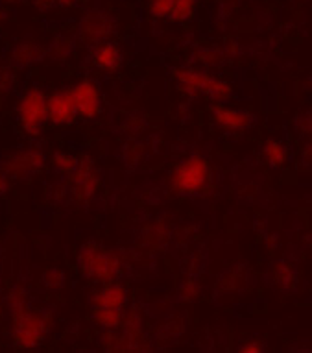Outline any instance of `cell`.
Wrapping results in <instances>:
<instances>
[{
  "label": "cell",
  "instance_id": "6da1fadb",
  "mask_svg": "<svg viewBox=\"0 0 312 353\" xmlns=\"http://www.w3.org/2000/svg\"><path fill=\"white\" fill-rule=\"evenodd\" d=\"M78 270L93 283H110L122 274V261L115 250L85 243L78 252Z\"/></svg>",
  "mask_w": 312,
  "mask_h": 353
},
{
  "label": "cell",
  "instance_id": "7a4b0ae2",
  "mask_svg": "<svg viewBox=\"0 0 312 353\" xmlns=\"http://www.w3.org/2000/svg\"><path fill=\"white\" fill-rule=\"evenodd\" d=\"M174 81L181 93L192 99L202 97L213 102H226L233 97V87L226 80H220L207 70L194 69V67H181L174 70Z\"/></svg>",
  "mask_w": 312,
  "mask_h": 353
},
{
  "label": "cell",
  "instance_id": "3957f363",
  "mask_svg": "<svg viewBox=\"0 0 312 353\" xmlns=\"http://www.w3.org/2000/svg\"><path fill=\"white\" fill-rule=\"evenodd\" d=\"M52 331V320L47 311L41 309H21L12 313V342L21 350H35Z\"/></svg>",
  "mask_w": 312,
  "mask_h": 353
},
{
  "label": "cell",
  "instance_id": "277c9868",
  "mask_svg": "<svg viewBox=\"0 0 312 353\" xmlns=\"http://www.w3.org/2000/svg\"><path fill=\"white\" fill-rule=\"evenodd\" d=\"M48 93L39 85H30L24 89L15 104V115L21 130L26 137L35 139L43 134L48 124Z\"/></svg>",
  "mask_w": 312,
  "mask_h": 353
},
{
  "label": "cell",
  "instance_id": "5b68a950",
  "mask_svg": "<svg viewBox=\"0 0 312 353\" xmlns=\"http://www.w3.org/2000/svg\"><path fill=\"white\" fill-rule=\"evenodd\" d=\"M211 181V167L209 161L202 156H189L178 163L170 174V187L176 194L192 196L209 185Z\"/></svg>",
  "mask_w": 312,
  "mask_h": 353
},
{
  "label": "cell",
  "instance_id": "8992f818",
  "mask_svg": "<svg viewBox=\"0 0 312 353\" xmlns=\"http://www.w3.org/2000/svg\"><path fill=\"white\" fill-rule=\"evenodd\" d=\"M48 165L45 152L39 146H24L13 150L0 159V170L6 174L10 180H30L41 174Z\"/></svg>",
  "mask_w": 312,
  "mask_h": 353
},
{
  "label": "cell",
  "instance_id": "52a82bcc",
  "mask_svg": "<svg viewBox=\"0 0 312 353\" xmlns=\"http://www.w3.org/2000/svg\"><path fill=\"white\" fill-rule=\"evenodd\" d=\"M67 189H69V196L76 203H89L100 191L102 185V178H100L98 167L94 159L89 156H81L78 159V165L72 172L67 176Z\"/></svg>",
  "mask_w": 312,
  "mask_h": 353
},
{
  "label": "cell",
  "instance_id": "ba28073f",
  "mask_svg": "<svg viewBox=\"0 0 312 353\" xmlns=\"http://www.w3.org/2000/svg\"><path fill=\"white\" fill-rule=\"evenodd\" d=\"M116 32V19L105 10H87L81 15L80 23L76 26V37L87 47H94L102 41H107Z\"/></svg>",
  "mask_w": 312,
  "mask_h": 353
},
{
  "label": "cell",
  "instance_id": "9c48e42d",
  "mask_svg": "<svg viewBox=\"0 0 312 353\" xmlns=\"http://www.w3.org/2000/svg\"><path fill=\"white\" fill-rule=\"evenodd\" d=\"M70 89L76 113L83 121H93L102 113V93L98 83L91 78H81Z\"/></svg>",
  "mask_w": 312,
  "mask_h": 353
},
{
  "label": "cell",
  "instance_id": "30bf717a",
  "mask_svg": "<svg viewBox=\"0 0 312 353\" xmlns=\"http://www.w3.org/2000/svg\"><path fill=\"white\" fill-rule=\"evenodd\" d=\"M47 108L48 124H52V126L69 128L78 121V113H76L69 87H61V89H56L48 94Z\"/></svg>",
  "mask_w": 312,
  "mask_h": 353
},
{
  "label": "cell",
  "instance_id": "8fae6325",
  "mask_svg": "<svg viewBox=\"0 0 312 353\" xmlns=\"http://www.w3.org/2000/svg\"><path fill=\"white\" fill-rule=\"evenodd\" d=\"M211 117H213V122L220 130L229 132V134H242V132L253 126L255 122V117L251 113L235 110V108H227L222 102H218L211 110Z\"/></svg>",
  "mask_w": 312,
  "mask_h": 353
},
{
  "label": "cell",
  "instance_id": "7c38bea8",
  "mask_svg": "<svg viewBox=\"0 0 312 353\" xmlns=\"http://www.w3.org/2000/svg\"><path fill=\"white\" fill-rule=\"evenodd\" d=\"M45 58H47V47L45 45H41L39 41L24 39L19 41L17 45L12 48L8 61L15 70H24L34 67V65H39Z\"/></svg>",
  "mask_w": 312,
  "mask_h": 353
},
{
  "label": "cell",
  "instance_id": "4fadbf2b",
  "mask_svg": "<svg viewBox=\"0 0 312 353\" xmlns=\"http://www.w3.org/2000/svg\"><path fill=\"white\" fill-rule=\"evenodd\" d=\"M91 61L98 70L102 72H116L122 69L124 65V52L118 43L115 41H102L98 45L91 47Z\"/></svg>",
  "mask_w": 312,
  "mask_h": 353
},
{
  "label": "cell",
  "instance_id": "5bb4252c",
  "mask_svg": "<svg viewBox=\"0 0 312 353\" xmlns=\"http://www.w3.org/2000/svg\"><path fill=\"white\" fill-rule=\"evenodd\" d=\"M93 307H111V309H126L129 303V292L122 283L110 281L104 283L91 294Z\"/></svg>",
  "mask_w": 312,
  "mask_h": 353
},
{
  "label": "cell",
  "instance_id": "9a60e30c",
  "mask_svg": "<svg viewBox=\"0 0 312 353\" xmlns=\"http://www.w3.org/2000/svg\"><path fill=\"white\" fill-rule=\"evenodd\" d=\"M272 283L284 292H292L298 285V270L287 259L278 261L272 267Z\"/></svg>",
  "mask_w": 312,
  "mask_h": 353
},
{
  "label": "cell",
  "instance_id": "2e32d148",
  "mask_svg": "<svg viewBox=\"0 0 312 353\" xmlns=\"http://www.w3.org/2000/svg\"><path fill=\"white\" fill-rule=\"evenodd\" d=\"M260 157L270 168H283L289 161V148L279 141L268 139L260 146Z\"/></svg>",
  "mask_w": 312,
  "mask_h": 353
},
{
  "label": "cell",
  "instance_id": "e0dca14e",
  "mask_svg": "<svg viewBox=\"0 0 312 353\" xmlns=\"http://www.w3.org/2000/svg\"><path fill=\"white\" fill-rule=\"evenodd\" d=\"M126 309H111V307H93V322L102 330H118L124 322Z\"/></svg>",
  "mask_w": 312,
  "mask_h": 353
},
{
  "label": "cell",
  "instance_id": "ac0fdd59",
  "mask_svg": "<svg viewBox=\"0 0 312 353\" xmlns=\"http://www.w3.org/2000/svg\"><path fill=\"white\" fill-rule=\"evenodd\" d=\"M76 48L74 35L70 34H59L56 39L50 43V47L47 48V58L52 61H67L72 56Z\"/></svg>",
  "mask_w": 312,
  "mask_h": 353
},
{
  "label": "cell",
  "instance_id": "d6986e66",
  "mask_svg": "<svg viewBox=\"0 0 312 353\" xmlns=\"http://www.w3.org/2000/svg\"><path fill=\"white\" fill-rule=\"evenodd\" d=\"M100 344L105 352H129L126 336H124L121 327L118 330H104V333L100 336Z\"/></svg>",
  "mask_w": 312,
  "mask_h": 353
},
{
  "label": "cell",
  "instance_id": "ffe728a7",
  "mask_svg": "<svg viewBox=\"0 0 312 353\" xmlns=\"http://www.w3.org/2000/svg\"><path fill=\"white\" fill-rule=\"evenodd\" d=\"M78 159L80 157L69 154V152H54L52 157H50V165L59 176H69L78 165Z\"/></svg>",
  "mask_w": 312,
  "mask_h": 353
},
{
  "label": "cell",
  "instance_id": "44dd1931",
  "mask_svg": "<svg viewBox=\"0 0 312 353\" xmlns=\"http://www.w3.org/2000/svg\"><path fill=\"white\" fill-rule=\"evenodd\" d=\"M196 6L198 0H176L172 13H170V21L172 23H187L196 12Z\"/></svg>",
  "mask_w": 312,
  "mask_h": 353
},
{
  "label": "cell",
  "instance_id": "7402d4cb",
  "mask_svg": "<svg viewBox=\"0 0 312 353\" xmlns=\"http://www.w3.org/2000/svg\"><path fill=\"white\" fill-rule=\"evenodd\" d=\"M6 305H8V311L10 314L12 313H17L21 309H26L30 305V298H28V292L23 289V287H13L10 290V294H8V300H6Z\"/></svg>",
  "mask_w": 312,
  "mask_h": 353
},
{
  "label": "cell",
  "instance_id": "603a6c76",
  "mask_svg": "<svg viewBox=\"0 0 312 353\" xmlns=\"http://www.w3.org/2000/svg\"><path fill=\"white\" fill-rule=\"evenodd\" d=\"M65 281H67V278H65L63 270H59L56 267L48 268L41 276V283L48 290H61L65 287Z\"/></svg>",
  "mask_w": 312,
  "mask_h": 353
},
{
  "label": "cell",
  "instance_id": "cb8c5ba5",
  "mask_svg": "<svg viewBox=\"0 0 312 353\" xmlns=\"http://www.w3.org/2000/svg\"><path fill=\"white\" fill-rule=\"evenodd\" d=\"M176 0H148V13L154 19H170Z\"/></svg>",
  "mask_w": 312,
  "mask_h": 353
},
{
  "label": "cell",
  "instance_id": "d4e9b609",
  "mask_svg": "<svg viewBox=\"0 0 312 353\" xmlns=\"http://www.w3.org/2000/svg\"><path fill=\"white\" fill-rule=\"evenodd\" d=\"M15 83V69L10 61L0 59V94H6Z\"/></svg>",
  "mask_w": 312,
  "mask_h": 353
},
{
  "label": "cell",
  "instance_id": "484cf974",
  "mask_svg": "<svg viewBox=\"0 0 312 353\" xmlns=\"http://www.w3.org/2000/svg\"><path fill=\"white\" fill-rule=\"evenodd\" d=\"M240 352H249V353H260L264 352V342L255 341V339H249V341L242 342V346L238 347Z\"/></svg>",
  "mask_w": 312,
  "mask_h": 353
},
{
  "label": "cell",
  "instance_id": "4316f807",
  "mask_svg": "<svg viewBox=\"0 0 312 353\" xmlns=\"http://www.w3.org/2000/svg\"><path fill=\"white\" fill-rule=\"evenodd\" d=\"M298 128L303 135L312 137V115H303L298 119Z\"/></svg>",
  "mask_w": 312,
  "mask_h": 353
},
{
  "label": "cell",
  "instance_id": "83f0119b",
  "mask_svg": "<svg viewBox=\"0 0 312 353\" xmlns=\"http://www.w3.org/2000/svg\"><path fill=\"white\" fill-rule=\"evenodd\" d=\"M34 6L39 13H48L56 8V0H34Z\"/></svg>",
  "mask_w": 312,
  "mask_h": 353
},
{
  "label": "cell",
  "instance_id": "f1b7e54d",
  "mask_svg": "<svg viewBox=\"0 0 312 353\" xmlns=\"http://www.w3.org/2000/svg\"><path fill=\"white\" fill-rule=\"evenodd\" d=\"M10 185H12V180H10L2 170H0V196H4V194L10 191Z\"/></svg>",
  "mask_w": 312,
  "mask_h": 353
},
{
  "label": "cell",
  "instance_id": "f546056e",
  "mask_svg": "<svg viewBox=\"0 0 312 353\" xmlns=\"http://www.w3.org/2000/svg\"><path fill=\"white\" fill-rule=\"evenodd\" d=\"M303 161H305V165L312 167V137L305 145V148H303Z\"/></svg>",
  "mask_w": 312,
  "mask_h": 353
},
{
  "label": "cell",
  "instance_id": "4dcf8cb0",
  "mask_svg": "<svg viewBox=\"0 0 312 353\" xmlns=\"http://www.w3.org/2000/svg\"><path fill=\"white\" fill-rule=\"evenodd\" d=\"M78 0H56V6L59 8H72Z\"/></svg>",
  "mask_w": 312,
  "mask_h": 353
},
{
  "label": "cell",
  "instance_id": "1f68e13d",
  "mask_svg": "<svg viewBox=\"0 0 312 353\" xmlns=\"http://www.w3.org/2000/svg\"><path fill=\"white\" fill-rule=\"evenodd\" d=\"M24 0H0V4L4 6H17V4H23Z\"/></svg>",
  "mask_w": 312,
  "mask_h": 353
},
{
  "label": "cell",
  "instance_id": "d6a6232c",
  "mask_svg": "<svg viewBox=\"0 0 312 353\" xmlns=\"http://www.w3.org/2000/svg\"><path fill=\"white\" fill-rule=\"evenodd\" d=\"M4 21H6V12L0 8V23H4Z\"/></svg>",
  "mask_w": 312,
  "mask_h": 353
},
{
  "label": "cell",
  "instance_id": "836d02e7",
  "mask_svg": "<svg viewBox=\"0 0 312 353\" xmlns=\"http://www.w3.org/2000/svg\"><path fill=\"white\" fill-rule=\"evenodd\" d=\"M2 307L4 305H2V300H0V314H2Z\"/></svg>",
  "mask_w": 312,
  "mask_h": 353
}]
</instances>
